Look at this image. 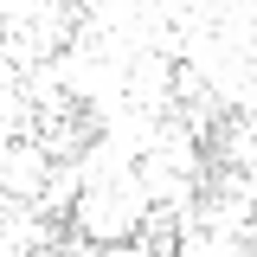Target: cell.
<instances>
[{
    "instance_id": "6da1fadb",
    "label": "cell",
    "mask_w": 257,
    "mask_h": 257,
    "mask_svg": "<svg viewBox=\"0 0 257 257\" xmlns=\"http://www.w3.org/2000/svg\"><path fill=\"white\" fill-rule=\"evenodd\" d=\"M52 167H58V161L45 155L32 135L7 142V199H26V206H32V199L45 193V180H52Z\"/></svg>"
}]
</instances>
